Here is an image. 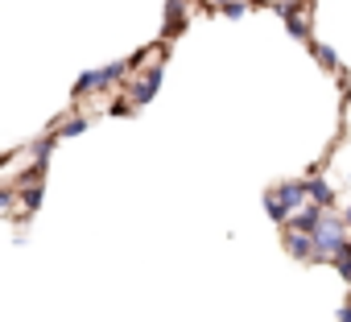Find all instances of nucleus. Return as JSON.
Masks as SVG:
<instances>
[{"label":"nucleus","mask_w":351,"mask_h":322,"mask_svg":"<svg viewBox=\"0 0 351 322\" xmlns=\"http://www.w3.org/2000/svg\"><path fill=\"white\" fill-rule=\"evenodd\" d=\"M306 186L302 182H285V186H277V190H269L265 195V207H269V219H277V223H285L298 207H306Z\"/></svg>","instance_id":"nucleus-1"},{"label":"nucleus","mask_w":351,"mask_h":322,"mask_svg":"<svg viewBox=\"0 0 351 322\" xmlns=\"http://www.w3.org/2000/svg\"><path fill=\"white\" fill-rule=\"evenodd\" d=\"M343 248H347V240H343V219L322 215V223L314 227V260H335Z\"/></svg>","instance_id":"nucleus-2"},{"label":"nucleus","mask_w":351,"mask_h":322,"mask_svg":"<svg viewBox=\"0 0 351 322\" xmlns=\"http://www.w3.org/2000/svg\"><path fill=\"white\" fill-rule=\"evenodd\" d=\"M157 87H161V71H157V66H149V71L136 79V87H132V103H149Z\"/></svg>","instance_id":"nucleus-3"},{"label":"nucleus","mask_w":351,"mask_h":322,"mask_svg":"<svg viewBox=\"0 0 351 322\" xmlns=\"http://www.w3.org/2000/svg\"><path fill=\"white\" fill-rule=\"evenodd\" d=\"M285 248H289L298 260H314V236H306V232H293V227H289Z\"/></svg>","instance_id":"nucleus-4"},{"label":"nucleus","mask_w":351,"mask_h":322,"mask_svg":"<svg viewBox=\"0 0 351 322\" xmlns=\"http://www.w3.org/2000/svg\"><path fill=\"white\" fill-rule=\"evenodd\" d=\"M306 190H310L314 207H326V203H330V186H326L322 178H310V182H306Z\"/></svg>","instance_id":"nucleus-5"},{"label":"nucleus","mask_w":351,"mask_h":322,"mask_svg":"<svg viewBox=\"0 0 351 322\" xmlns=\"http://www.w3.org/2000/svg\"><path fill=\"white\" fill-rule=\"evenodd\" d=\"M95 87H99V71H87V75L75 83V99H79V95H87V91H95Z\"/></svg>","instance_id":"nucleus-6"},{"label":"nucleus","mask_w":351,"mask_h":322,"mask_svg":"<svg viewBox=\"0 0 351 322\" xmlns=\"http://www.w3.org/2000/svg\"><path fill=\"white\" fill-rule=\"evenodd\" d=\"M182 25V0H169V21H165V34H178Z\"/></svg>","instance_id":"nucleus-7"},{"label":"nucleus","mask_w":351,"mask_h":322,"mask_svg":"<svg viewBox=\"0 0 351 322\" xmlns=\"http://www.w3.org/2000/svg\"><path fill=\"white\" fill-rule=\"evenodd\" d=\"M314 58H318V62H322L326 71H335V66H339V58H335V50H326V46H314Z\"/></svg>","instance_id":"nucleus-8"},{"label":"nucleus","mask_w":351,"mask_h":322,"mask_svg":"<svg viewBox=\"0 0 351 322\" xmlns=\"http://www.w3.org/2000/svg\"><path fill=\"white\" fill-rule=\"evenodd\" d=\"M335 269H339L343 277H351V244H347V248H343V252L335 256Z\"/></svg>","instance_id":"nucleus-9"},{"label":"nucleus","mask_w":351,"mask_h":322,"mask_svg":"<svg viewBox=\"0 0 351 322\" xmlns=\"http://www.w3.org/2000/svg\"><path fill=\"white\" fill-rule=\"evenodd\" d=\"M83 128H87V120H71V124H66V136H79Z\"/></svg>","instance_id":"nucleus-10"},{"label":"nucleus","mask_w":351,"mask_h":322,"mask_svg":"<svg viewBox=\"0 0 351 322\" xmlns=\"http://www.w3.org/2000/svg\"><path fill=\"white\" fill-rule=\"evenodd\" d=\"M38 203H42V190H29V195H25V207H29V211H34V207H38Z\"/></svg>","instance_id":"nucleus-11"},{"label":"nucleus","mask_w":351,"mask_h":322,"mask_svg":"<svg viewBox=\"0 0 351 322\" xmlns=\"http://www.w3.org/2000/svg\"><path fill=\"white\" fill-rule=\"evenodd\" d=\"M339 322H351V306H343V310H339Z\"/></svg>","instance_id":"nucleus-12"},{"label":"nucleus","mask_w":351,"mask_h":322,"mask_svg":"<svg viewBox=\"0 0 351 322\" xmlns=\"http://www.w3.org/2000/svg\"><path fill=\"white\" fill-rule=\"evenodd\" d=\"M211 5H219V9H228V5H236V0H211Z\"/></svg>","instance_id":"nucleus-13"},{"label":"nucleus","mask_w":351,"mask_h":322,"mask_svg":"<svg viewBox=\"0 0 351 322\" xmlns=\"http://www.w3.org/2000/svg\"><path fill=\"white\" fill-rule=\"evenodd\" d=\"M347 223H351V211H347Z\"/></svg>","instance_id":"nucleus-14"}]
</instances>
